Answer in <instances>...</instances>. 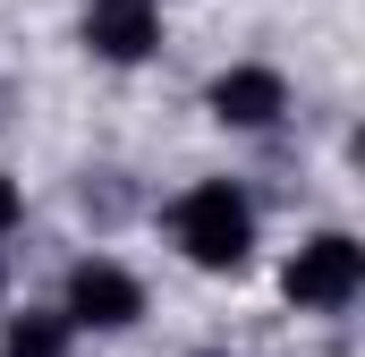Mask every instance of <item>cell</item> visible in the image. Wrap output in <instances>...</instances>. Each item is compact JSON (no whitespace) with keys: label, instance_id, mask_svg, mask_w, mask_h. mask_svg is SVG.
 I'll list each match as a JSON object with an SVG mask.
<instances>
[{"label":"cell","instance_id":"cell-5","mask_svg":"<svg viewBox=\"0 0 365 357\" xmlns=\"http://www.w3.org/2000/svg\"><path fill=\"white\" fill-rule=\"evenodd\" d=\"M204 102H212V119H221V128H247V136H255V128H272L280 111H289V77L247 60V69H221Z\"/></svg>","mask_w":365,"mask_h":357},{"label":"cell","instance_id":"cell-2","mask_svg":"<svg viewBox=\"0 0 365 357\" xmlns=\"http://www.w3.org/2000/svg\"><path fill=\"white\" fill-rule=\"evenodd\" d=\"M280 289H289V306H306V315H340V306L365 289V247L349 238V230H314V238L289 256Z\"/></svg>","mask_w":365,"mask_h":357},{"label":"cell","instance_id":"cell-3","mask_svg":"<svg viewBox=\"0 0 365 357\" xmlns=\"http://www.w3.org/2000/svg\"><path fill=\"white\" fill-rule=\"evenodd\" d=\"M60 315H68L77 332H128V323L145 315V281H136L128 264H110V256H86V264L68 272Z\"/></svg>","mask_w":365,"mask_h":357},{"label":"cell","instance_id":"cell-1","mask_svg":"<svg viewBox=\"0 0 365 357\" xmlns=\"http://www.w3.org/2000/svg\"><path fill=\"white\" fill-rule=\"evenodd\" d=\"M170 238H179V256L195 272H238L255 256V204H247V187L195 178L179 204H170Z\"/></svg>","mask_w":365,"mask_h":357},{"label":"cell","instance_id":"cell-8","mask_svg":"<svg viewBox=\"0 0 365 357\" xmlns=\"http://www.w3.org/2000/svg\"><path fill=\"white\" fill-rule=\"evenodd\" d=\"M195 357H230V349H195Z\"/></svg>","mask_w":365,"mask_h":357},{"label":"cell","instance_id":"cell-4","mask_svg":"<svg viewBox=\"0 0 365 357\" xmlns=\"http://www.w3.org/2000/svg\"><path fill=\"white\" fill-rule=\"evenodd\" d=\"M86 51L110 69H136L162 51V0H86Z\"/></svg>","mask_w":365,"mask_h":357},{"label":"cell","instance_id":"cell-7","mask_svg":"<svg viewBox=\"0 0 365 357\" xmlns=\"http://www.w3.org/2000/svg\"><path fill=\"white\" fill-rule=\"evenodd\" d=\"M17 221H26V187H17V178H0V256H9Z\"/></svg>","mask_w":365,"mask_h":357},{"label":"cell","instance_id":"cell-6","mask_svg":"<svg viewBox=\"0 0 365 357\" xmlns=\"http://www.w3.org/2000/svg\"><path fill=\"white\" fill-rule=\"evenodd\" d=\"M68 341H77V323L60 306H26V315H9L0 357H68Z\"/></svg>","mask_w":365,"mask_h":357}]
</instances>
